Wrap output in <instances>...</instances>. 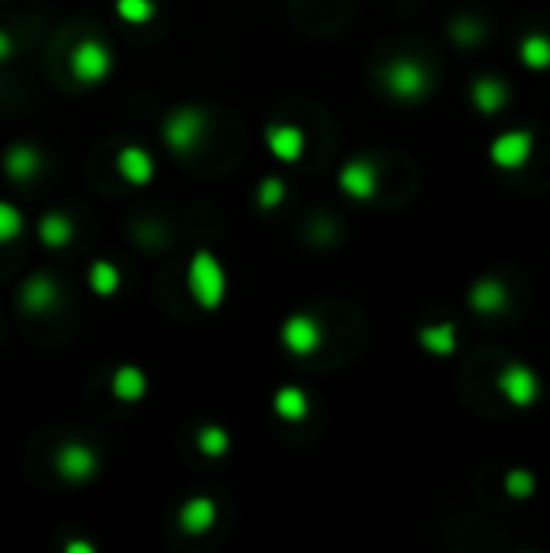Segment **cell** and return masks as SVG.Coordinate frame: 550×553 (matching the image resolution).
Here are the masks:
<instances>
[{"label":"cell","instance_id":"21","mask_svg":"<svg viewBox=\"0 0 550 553\" xmlns=\"http://www.w3.org/2000/svg\"><path fill=\"white\" fill-rule=\"evenodd\" d=\"M275 414L282 421H301L308 414V395L295 385H285V389L275 392Z\"/></svg>","mask_w":550,"mask_h":553},{"label":"cell","instance_id":"28","mask_svg":"<svg viewBox=\"0 0 550 553\" xmlns=\"http://www.w3.org/2000/svg\"><path fill=\"white\" fill-rule=\"evenodd\" d=\"M65 553H94V544L81 541V537H72V541H65Z\"/></svg>","mask_w":550,"mask_h":553},{"label":"cell","instance_id":"18","mask_svg":"<svg viewBox=\"0 0 550 553\" xmlns=\"http://www.w3.org/2000/svg\"><path fill=\"white\" fill-rule=\"evenodd\" d=\"M88 285H91V292L98 295V298L117 295V288H120V269L114 266V262H107V259H94L91 269H88Z\"/></svg>","mask_w":550,"mask_h":553},{"label":"cell","instance_id":"15","mask_svg":"<svg viewBox=\"0 0 550 553\" xmlns=\"http://www.w3.org/2000/svg\"><path fill=\"white\" fill-rule=\"evenodd\" d=\"M217 521V505L208 499V495H195L188 499L182 508H178V524H182L185 534H208Z\"/></svg>","mask_w":550,"mask_h":553},{"label":"cell","instance_id":"24","mask_svg":"<svg viewBox=\"0 0 550 553\" xmlns=\"http://www.w3.org/2000/svg\"><path fill=\"white\" fill-rule=\"evenodd\" d=\"M114 10H117V17L123 23H133V26L149 23V20L156 17V4H153V0H117Z\"/></svg>","mask_w":550,"mask_h":553},{"label":"cell","instance_id":"13","mask_svg":"<svg viewBox=\"0 0 550 553\" xmlns=\"http://www.w3.org/2000/svg\"><path fill=\"white\" fill-rule=\"evenodd\" d=\"M110 392H114L117 402L123 405H136L143 402L149 392V379L140 366H117L114 376H110Z\"/></svg>","mask_w":550,"mask_h":553},{"label":"cell","instance_id":"16","mask_svg":"<svg viewBox=\"0 0 550 553\" xmlns=\"http://www.w3.org/2000/svg\"><path fill=\"white\" fill-rule=\"evenodd\" d=\"M36 233H39V243L55 253V250H65V246L75 240V224H72V217L62 211H49L39 217Z\"/></svg>","mask_w":550,"mask_h":553},{"label":"cell","instance_id":"25","mask_svg":"<svg viewBox=\"0 0 550 553\" xmlns=\"http://www.w3.org/2000/svg\"><path fill=\"white\" fill-rule=\"evenodd\" d=\"M20 233H23V211L17 204L0 201V246L17 240Z\"/></svg>","mask_w":550,"mask_h":553},{"label":"cell","instance_id":"4","mask_svg":"<svg viewBox=\"0 0 550 553\" xmlns=\"http://www.w3.org/2000/svg\"><path fill=\"white\" fill-rule=\"evenodd\" d=\"M204 114L195 107H182L175 114L165 117L162 123V140L172 152H191L201 143V133H204Z\"/></svg>","mask_w":550,"mask_h":553},{"label":"cell","instance_id":"27","mask_svg":"<svg viewBox=\"0 0 550 553\" xmlns=\"http://www.w3.org/2000/svg\"><path fill=\"white\" fill-rule=\"evenodd\" d=\"M285 198V185L279 182V178H266L263 185H259V204L263 207H275Z\"/></svg>","mask_w":550,"mask_h":553},{"label":"cell","instance_id":"5","mask_svg":"<svg viewBox=\"0 0 550 553\" xmlns=\"http://www.w3.org/2000/svg\"><path fill=\"white\" fill-rule=\"evenodd\" d=\"M385 88H389L395 98L415 101L431 88V75H428V68L418 65V62L398 59V62H392L389 68H385Z\"/></svg>","mask_w":550,"mask_h":553},{"label":"cell","instance_id":"22","mask_svg":"<svg viewBox=\"0 0 550 553\" xmlns=\"http://www.w3.org/2000/svg\"><path fill=\"white\" fill-rule=\"evenodd\" d=\"M521 62L534 72H541V68H550V39L541 36V33H531L525 36V43H521Z\"/></svg>","mask_w":550,"mask_h":553},{"label":"cell","instance_id":"2","mask_svg":"<svg viewBox=\"0 0 550 553\" xmlns=\"http://www.w3.org/2000/svg\"><path fill=\"white\" fill-rule=\"evenodd\" d=\"M68 68L78 85H101L114 68V55L101 43V39H81L68 55Z\"/></svg>","mask_w":550,"mask_h":553},{"label":"cell","instance_id":"26","mask_svg":"<svg viewBox=\"0 0 550 553\" xmlns=\"http://www.w3.org/2000/svg\"><path fill=\"white\" fill-rule=\"evenodd\" d=\"M505 489L512 499H528V495L534 492V476L525 473V469H512V473L505 476Z\"/></svg>","mask_w":550,"mask_h":553},{"label":"cell","instance_id":"8","mask_svg":"<svg viewBox=\"0 0 550 553\" xmlns=\"http://www.w3.org/2000/svg\"><path fill=\"white\" fill-rule=\"evenodd\" d=\"M20 308L30 311V314H46L59 304V285L49 272H33L26 275L23 285H20Z\"/></svg>","mask_w":550,"mask_h":553},{"label":"cell","instance_id":"1","mask_svg":"<svg viewBox=\"0 0 550 553\" xmlns=\"http://www.w3.org/2000/svg\"><path fill=\"white\" fill-rule=\"evenodd\" d=\"M188 292L198 308L214 311L227 298V272L220 259L208 250H198L188 262Z\"/></svg>","mask_w":550,"mask_h":553},{"label":"cell","instance_id":"23","mask_svg":"<svg viewBox=\"0 0 550 553\" xmlns=\"http://www.w3.org/2000/svg\"><path fill=\"white\" fill-rule=\"evenodd\" d=\"M198 450L204 456H224L230 450V434L224 431V427H217V424H208V427H201L198 431Z\"/></svg>","mask_w":550,"mask_h":553},{"label":"cell","instance_id":"6","mask_svg":"<svg viewBox=\"0 0 550 553\" xmlns=\"http://www.w3.org/2000/svg\"><path fill=\"white\" fill-rule=\"evenodd\" d=\"M499 389L502 395L512 402L515 408H528L538 402V395H541V382L538 376L528 369V366H521V363H512V366H505L499 372Z\"/></svg>","mask_w":550,"mask_h":553},{"label":"cell","instance_id":"19","mask_svg":"<svg viewBox=\"0 0 550 553\" xmlns=\"http://www.w3.org/2000/svg\"><path fill=\"white\" fill-rule=\"evenodd\" d=\"M421 347L434 353V356H450L453 350H457V327L453 324H434V327H424L421 334Z\"/></svg>","mask_w":550,"mask_h":553},{"label":"cell","instance_id":"10","mask_svg":"<svg viewBox=\"0 0 550 553\" xmlns=\"http://www.w3.org/2000/svg\"><path fill=\"white\" fill-rule=\"evenodd\" d=\"M117 172L130 185H149L156 175V162L143 146H123L117 152Z\"/></svg>","mask_w":550,"mask_h":553},{"label":"cell","instance_id":"14","mask_svg":"<svg viewBox=\"0 0 550 553\" xmlns=\"http://www.w3.org/2000/svg\"><path fill=\"white\" fill-rule=\"evenodd\" d=\"M340 188L347 191L350 198H356V201L373 198L376 188H379L376 169H373L369 162H363V159L347 162V165H343V172H340Z\"/></svg>","mask_w":550,"mask_h":553},{"label":"cell","instance_id":"29","mask_svg":"<svg viewBox=\"0 0 550 553\" xmlns=\"http://www.w3.org/2000/svg\"><path fill=\"white\" fill-rule=\"evenodd\" d=\"M10 55H13V36L7 30H0V65H4Z\"/></svg>","mask_w":550,"mask_h":553},{"label":"cell","instance_id":"17","mask_svg":"<svg viewBox=\"0 0 550 553\" xmlns=\"http://www.w3.org/2000/svg\"><path fill=\"white\" fill-rule=\"evenodd\" d=\"M505 304H508V288L499 279H483L470 288V308L476 311L495 314V311H502Z\"/></svg>","mask_w":550,"mask_h":553},{"label":"cell","instance_id":"12","mask_svg":"<svg viewBox=\"0 0 550 553\" xmlns=\"http://www.w3.org/2000/svg\"><path fill=\"white\" fill-rule=\"evenodd\" d=\"M266 146L275 159L298 162L301 152H305V133L292 127V123H272V127L266 130Z\"/></svg>","mask_w":550,"mask_h":553},{"label":"cell","instance_id":"7","mask_svg":"<svg viewBox=\"0 0 550 553\" xmlns=\"http://www.w3.org/2000/svg\"><path fill=\"white\" fill-rule=\"evenodd\" d=\"M531 149H534V136L528 130H508L502 136H495V143L489 146V156L499 169L515 172L531 159Z\"/></svg>","mask_w":550,"mask_h":553},{"label":"cell","instance_id":"11","mask_svg":"<svg viewBox=\"0 0 550 553\" xmlns=\"http://www.w3.org/2000/svg\"><path fill=\"white\" fill-rule=\"evenodd\" d=\"M43 169V156H39V149L30 146V143H13L7 146L4 152V172L10 182H30V178L39 175Z\"/></svg>","mask_w":550,"mask_h":553},{"label":"cell","instance_id":"9","mask_svg":"<svg viewBox=\"0 0 550 553\" xmlns=\"http://www.w3.org/2000/svg\"><path fill=\"white\" fill-rule=\"evenodd\" d=\"M282 343L292 356H311L321 347V327L308 314H292L282 324Z\"/></svg>","mask_w":550,"mask_h":553},{"label":"cell","instance_id":"3","mask_svg":"<svg viewBox=\"0 0 550 553\" xmlns=\"http://www.w3.org/2000/svg\"><path fill=\"white\" fill-rule=\"evenodd\" d=\"M52 466L65 482L81 486V482H91L94 476H98L101 460H98V453H94L88 444H81V440H65V444L55 450Z\"/></svg>","mask_w":550,"mask_h":553},{"label":"cell","instance_id":"20","mask_svg":"<svg viewBox=\"0 0 550 553\" xmlns=\"http://www.w3.org/2000/svg\"><path fill=\"white\" fill-rule=\"evenodd\" d=\"M470 94H473V104L483 110V114H495V110H502L505 101H508L505 85L502 81H495V78H479Z\"/></svg>","mask_w":550,"mask_h":553}]
</instances>
